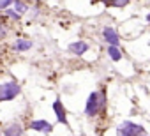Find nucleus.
<instances>
[{"instance_id": "nucleus-1", "label": "nucleus", "mask_w": 150, "mask_h": 136, "mask_svg": "<svg viewBox=\"0 0 150 136\" xmlns=\"http://www.w3.org/2000/svg\"><path fill=\"white\" fill-rule=\"evenodd\" d=\"M104 106V94H99V92H90L88 99H87V104H85V115L87 117H96Z\"/></svg>"}, {"instance_id": "nucleus-2", "label": "nucleus", "mask_w": 150, "mask_h": 136, "mask_svg": "<svg viewBox=\"0 0 150 136\" xmlns=\"http://www.w3.org/2000/svg\"><path fill=\"white\" fill-rule=\"evenodd\" d=\"M21 94V87L16 81H4L0 83V103L13 101Z\"/></svg>"}, {"instance_id": "nucleus-3", "label": "nucleus", "mask_w": 150, "mask_h": 136, "mask_svg": "<svg viewBox=\"0 0 150 136\" xmlns=\"http://www.w3.org/2000/svg\"><path fill=\"white\" fill-rule=\"evenodd\" d=\"M117 134L118 136H145V127L131 120H125L117 127Z\"/></svg>"}, {"instance_id": "nucleus-4", "label": "nucleus", "mask_w": 150, "mask_h": 136, "mask_svg": "<svg viewBox=\"0 0 150 136\" xmlns=\"http://www.w3.org/2000/svg\"><path fill=\"white\" fill-rule=\"evenodd\" d=\"M30 129L32 131H37V132H44V134H50L53 131V125L44 120V118H39V120H32L30 122Z\"/></svg>"}, {"instance_id": "nucleus-5", "label": "nucleus", "mask_w": 150, "mask_h": 136, "mask_svg": "<svg viewBox=\"0 0 150 136\" xmlns=\"http://www.w3.org/2000/svg\"><path fill=\"white\" fill-rule=\"evenodd\" d=\"M103 37H104V41H106L110 46H118V44H120V35H118V32H117L115 28H111V27H106V28L103 30Z\"/></svg>"}, {"instance_id": "nucleus-6", "label": "nucleus", "mask_w": 150, "mask_h": 136, "mask_svg": "<svg viewBox=\"0 0 150 136\" xmlns=\"http://www.w3.org/2000/svg\"><path fill=\"white\" fill-rule=\"evenodd\" d=\"M53 111L57 115V120L64 125H67V113H65V108H64V103L60 99H55L53 103Z\"/></svg>"}, {"instance_id": "nucleus-7", "label": "nucleus", "mask_w": 150, "mask_h": 136, "mask_svg": "<svg viewBox=\"0 0 150 136\" xmlns=\"http://www.w3.org/2000/svg\"><path fill=\"white\" fill-rule=\"evenodd\" d=\"M88 42H85V41H76V42H71L69 44V51L72 53V55H78V57H81V55H85L87 51H88Z\"/></svg>"}, {"instance_id": "nucleus-8", "label": "nucleus", "mask_w": 150, "mask_h": 136, "mask_svg": "<svg viewBox=\"0 0 150 136\" xmlns=\"http://www.w3.org/2000/svg\"><path fill=\"white\" fill-rule=\"evenodd\" d=\"M34 46V42L30 39H16L13 42V50L18 51V53H25V51H30Z\"/></svg>"}, {"instance_id": "nucleus-9", "label": "nucleus", "mask_w": 150, "mask_h": 136, "mask_svg": "<svg viewBox=\"0 0 150 136\" xmlns=\"http://www.w3.org/2000/svg\"><path fill=\"white\" fill-rule=\"evenodd\" d=\"M21 134H23V127H21V124L13 122V124H9V125L4 129V134H2V136H21Z\"/></svg>"}, {"instance_id": "nucleus-10", "label": "nucleus", "mask_w": 150, "mask_h": 136, "mask_svg": "<svg viewBox=\"0 0 150 136\" xmlns=\"http://www.w3.org/2000/svg\"><path fill=\"white\" fill-rule=\"evenodd\" d=\"M28 7H30V6L25 2V0H14V2H13V9H14L18 14H21V16H23V14H27Z\"/></svg>"}, {"instance_id": "nucleus-11", "label": "nucleus", "mask_w": 150, "mask_h": 136, "mask_svg": "<svg viewBox=\"0 0 150 136\" xmlns=\"http://www.w3.org/2000/svg\"><path fill=\"white\" fill-rule=\"evenodd\" d=\"M108 55L113 62H118L122 58V51L118 50V46H108Z\"/></svg>"}, {"instance_id": "nucleus-12", "label": "nucleus", "mask_w": 150, "mask_h": 136, "mask_svg": "<svg viewBox=\"0 0 150 136\" xmlns=\"http://www.w3.org/2000/svg\"><path fill=\"white\" fill-rule=\"evenodd\" d=\"M4 13H6V18H9V20H13V21H20V20H21V14H18V13L13 9V7L6 9Z\"/></svg>"}, {"instance_id": "nucleus-13", "label": "nucleus", "mask_w": 150, "mask_h": 136, "mask_svg": "<svg viewBox=\"0 0 150 136\" xmlns=\"http://www.w3.org/2000/svg\"><path fill=\"white\" fill-rule=\"evenodd\" d=\"M7 35H9V27L4 21H0V41H4Z\"/></svg>"}, {"instance_id": "nucleus-14", "label": "nucleus", "mask_w": 150, "mask_h": 136, "mask_svg": "<svg viewBox=\"0 0 150 136\" xmlns=\"http://www.w3.org/2000/svg\"><path fill=\"white\" fill-rule=\"evenodd\" d=\"M13 2L14 0H0V11H6L9 7H13Z\"/></svg>"}, {"instance_id": "nucleus-15", "label": "nucleus", "mask_w": 150, "mask_h": 136, "mask_svg": "<svg viewBox=\"0 0 150 136\" xmlns=\"http://www.w3.org/2000/svg\"><path fill=\"white\" fill-rule=\"evenodd\" d=\"M92 4H97V2H104V0H90Z\"/></svg>"}, {"instance_id": "nucleus-16", "label": "nucleus", "mask_w": 150, "mask_h": 136, "mask_svg": "<svg viewBox=\"0 0 150 136\" xmlns=\"http://www.w3.org/2000/svg\"><path fill=\"white\" fill-rule=\"evenodd\" d=\"M122 2H124V4H125V6H127V4H129V2H131V0H122Z\"/></svg>"}, {"instance_id": "nucleus-17", "label": "nucleus", "mask_w": 150, "mask_h": 136, "mask_svg": "<svg viewBox=\"0 0 150 136\" xmlns=\"http://www.w3.org/2000/svg\"><path fill=\"white\" fill-rule=\"evenodd\" d=\"M146 21H148V23H150V14H148V16H146Z\"/></svg>"}, {"instance_id": "nucleus-18", "label": "nucleus", "mask_w": 150, "mask_h": 136, "mask_svg": "<svg viewBox=\"0 0 150 136\" xmlns=\"http://www.w3.org/2000/svg\"><path fill=\"white\" fill-rule=\"evenodd\" d=\"M0 136H2V134H0Z\"/></svg>"}]
</instances>
